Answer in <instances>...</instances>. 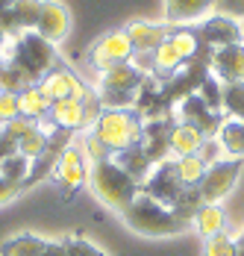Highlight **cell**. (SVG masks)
I'll return each instance as SVG.
<instances>
[{
	"label": "cell",
	"instance_id": "13",
	"mask_svg": "<svg viewBox=\"0 0 244 256\" xmlns=\"http://www.w3.org/2000/svg\"><path fill=\"white\" fill-rule=\"evenodd\" d=\"M209 74L215 80H220V82L244 80V42L209 50Z\"/></svg>",
	"mask_w": 244,
	"mask_h": 256
},
{
	"label": "cell",
	"instance_id": "42",
	"mask_svg": "<svg viewBox=\"0 0 244 256\" xmlns=\"http://www.w3.org/2000/svg\"><path fill=\"white\" fill-rule=\"evenodd\" d=\"M12 154H18V144H15V142H9L6 136H0V165H3Z\"/></svg>",
	"mask_w": 244,
	"mask_h": 256
},
{
	"label": "cell",
	"instance_id": "35",
	"mask_svg": "<svg viewBox=\"0 0 244 256\" xmlns=\"http://www.w3.org/2000/svg\"><path fill=\"white\" fill-rule=\"evenodd\" d=\"M62 244H65L68 256H106V250H100L98 244L86 242L82 236H68V238H62Z\"/></svg>",
	"mask_w": 244,
	"mask_h": 256
},
{
	"label": "cell",
	"instance_id": "23",
	"mask_svg": "<svg viewBox=\"0 0 244 256\" xmlns=\"http://www.w3.org/2000/svg\"><path fill=\"white\" fill-rule=\"evenodd\" d=\"M194 230L203 238H212L218 232H226V212L220 204H203L194 215Z\"/></svg>",
	"mask_w": 244,
	"mask_h": 256
},
{
	"label": "cell",
	"instance_id": "43",
	"mask_svg": "<svg viewBox=\"0 0 244 256\" xmlns=\"http://www.w3.org/2000/svg\"><path fill=\"white\" fill-rule=\"evenodd\" d=\"M42 256H68V250H65V244H62V242H50L48 250H44Z\"/></svg>",
	"mask_w": 244,
	"mask_h": 256
},
{
	"label": "cell",
	"instance_id": "25",
	"mask_svg": "<svg viewBox=\"0 0 244 256\" xmlns=\"http://www.w3.org/2000/svg\"><path fill=\"white\" fill-rule=\"evenodd\" d=\"M36 80L26 74L24 68L15 62V59H3V65H0V92H12V94H21L26 86H32Z\"/></svg>",
	"mask_w": 244,
	"mask_h": 256
},
{
	"label": "cell",
	"instance_id": "9",
	"mask_svg": "<svg viewBox=\"0 0 244 256\" xmlns=\"http://www.w3.org/2000/svg\"><path fill=\"white\" fill-rule=\"evenodd\" d=\"M197 38L206 50H218V48H226V44H242L244 24L232 15H212L197 26Z\"/></svg>",
	"mask_w": 244,
	"mask_h": 256
},
{
	"label": "cell",
	"instance_id": "12",
	"mask_svg": "<svg viewBox=\"0 0 244 256\" xmlns=\"http://www.w3.org/2000/svg\"><path fill=\"white\" fill-rule=\"evenodd\" d=\"M36 32L44 36L50 44L65 42L68 32H71V15H68L65 3H59V0H44V3H42V15H38V24H36Z\"/></svg>",
	"mask_w": 244,
	"mask_h": 256
},
{
	"label": "cell",
	"instance_id": "15",
	"mask_svg": "<svg viewBox=\"0 0 244 256\" xmlns=\"http://www.w3.org/2000/svg\"><path fill=\"white\" fill-rule=\"evenodd\" d=\"M215 9V0H165V24L188 26L206 18Z\"/></svg>",
	"mask_w": 244,
	"mask_h": 256
},
{
	"label": "cell",
	"instance_id": "7",
	"mask_svg": "<svg viewBox=\"0 0 244 256\" xmlns=\"http://www.w3.org/2000/svg\"><path fill=\"white\" fill-rule=\"evenodd\" d=\"M242 177V159H218L206 168V174L200 180L197 192L203 198V204H220Z\"/></svg>",
	"mask_w": 244,
	"mask_h": 256
},
{
	"label": "cell",
	"instance_id": "39",
	"mask_svg": "<svg viewBox=\"0 0 244 256\" xmlns=\"http://www.w3.org/2000/svg\"><path fill=\"white\" fill-rule=\"evenodd\" d=\"M197 156H200V159H203L206 165H212V162H218V159H220V144L215 142V138H206V142L200 144Z\"/></svg>",
	"mask_w": 244,
	"mask_h": 256
},
{
	"label": "cell",
	"instance_id": "14",
	"mask_svg": "<svg viewBox=\"0 0 244 256\" xmlns=\"http://www.w3.org/2000/svg\"><path fill=\"white\" fill-rule=\"evenodd\" d=\"M168 30H171V24H150V21H130L124 26L126 38L132 44V53H153L168 38Z\"/></svg>",
	"mask_w": 244,
	"mask_h": 256
},
{
	"label": "cell",
	"instance_id": "38",
	"mask_svg": "<svg viewBox=\"0 0 244 256\" xmlns=\"http://www.w3.org/2000/svg\"><path fill=\"white\" fill-rule=\"evenodd\" d=\"M18 115H21V109H18V94H12V92H0V127H3L6 121L18 118Z\"/></svg>",
	"mask_w": 244,
	"mask_h": 256
},
{
	"label": "cell",
	"instance_id": "8",
	"mask_svg": "<svg viewBox=\"0 0 244 256\" xmlns=\"http://www.w3.org/2000/svg\"><path fill=\"white\" fill-rule=\"evenodd\" d=\"M130 59H132V44H130L124 30H112V32L100 36L98 44L88 50V65L100 74L121 65V62H130Z\"/></svg>",
	"mask_w": 244,
	"mask_h": 256
},
{
	"label": "cell",
	"instance_id": "24",
	"mask_svg": "<svg viewBox=\"0 0 244 256\" xmlns=\"http://www.w3.org/2000/svg\"><path fill=\"white\" fill-rule=\"evenodd\" d=\"M42 3L44 0H15V9H12V38L30 32L38 24V15H42Z\"/></svg>",
	"mask_w": 244,
	"mask_h": 256
},
{
	"label": "cell",
	"instance_id": "30",
	"mask_svg": "<svg viewBox=\"0 0 244 256\" xmlns=\"http://www.w3.org/2000/svg\"><path fill=\"white\" fill-rule=\"evenodd\" d=\"M220 103H224V112H226V118H244V80L224 82Z\"/></svg>",
	"mask_w": 244,
	"mask_h": 256
},
{
	"label": "cell",
	"instance_id": "18",
	"mask_svg": "<svg viewBox=\"0 0 244 256\" xmlns=\"http://www.w3.org/2000/svg\"><path fill=\"white\" fill-rule=\"evenodd\" d=\"M215 142L220 144V154H226V159L244 162V118H224Z\"/></svg>",
	"mask_w": 244,
	"mask_h": 256
},
{
	"label": "cell",
	"instance_id": "40",
	"mask_svg": "<svg viewBox=\"0 0 244 256\" xmlns=\"http://www.w3.org/2000/svg\"><path fill=\"white\" fill-rule=\"evenodd\" d=\"M21 192H24V188H21V182H12V180H3V177H0V206L9 204V200H15Z\"/></svg>",
	"mask_w": 244,
	"mask_h": 256
},
{
	"label": "cell",
	"instance_id": "34",
	"mask_svg": "<svg viewBox=\"0 0 244 256\" xmlns=\"http://www.w3.org/2000/svg\"><path fill=\"white\" fill-rule=\"evenodd\" d=\"M203 256H238V244H236V238L230 232H218V236L206 238Z\"/></svg>",
	"mask_w": 244,
	"mask_h": 256
},
{
	"label": "cell",
	"instance_id": "3",
	"mask_svg": "<svg viewBox=\"0 0 244 256\" xmlns=\"http://www.w3.org/2000/svg\"><path fill=\"white\" fill-rule=\"evenodd\" d=\"M92 132L109 148V154L115 156L126 148L142 144L144 124H142V115L136 109H103Z\"/></svg>",
	"mask_w": 244,
	"mask_h": 256
},
{
	"label": "cell",
	"instance_id": "11",
	"mask_svg": "<svg viewBox=\"0 0 244 256\" xmlns=\"http://www.w3.org/2000/svg\"><path fill=\"white\" fill-rule=\"evenodd\" d=\"M180 121H186V124L197 127L200 132H203V138H215L218 130H220V124H224L220 112L209 109L197 94H186V98L180 100Z\"/></svg>",
	"mask_w": 244,
	"mask_h": 256
},
{
	"label": "cell",
	"instance_id": "1",
	"mask_svg": "<svg viewBox=\"0 0 244 256\" xmlns=\"http://www.w3.org/2000/svg\"><path fill=\"white\" fill-rule=\"evenodd\" d=\"M88 186L94 192L103 206L124 212L126 206L136 200V194L142 192V186L124 171L115 159H100V162H88Z\"/></svg>",
	"mask_w": 244,
	"mask_h": 256
},
{
	"label": "cell",
	"instance_id": "16",
	"mask_svg": "<svg viewBox=\"0 0 244 256\" xmlns=\"http://www.w3.org/2000/svg\"><path fill=\"white\" fill-rule=\"evenodd\" d=\"M48 121L56 130H86V115H82V100H53L50 103V112H48Z\"/></svg>",
	"mask_w": 244,
	"mask_h": 256
},
{
	"label": "cell",
	"instance_id": "17",
	"mask_svg": "<svg viewBox=\"0 0 244 256\" xmlns=\"http://www.w3.org/2000/svg\"><path fill=\"white\" fill-rule=\"evenodd\" d=\"M50 103H53V100L44 94V88H42L38 82L26 86L24 92L18 94V109H21V115H24V118H30V121H36V124L48 121Z\"/></svg>",
	"mask_w": 244,
	"mask_h": 256
},
{
	"label": "cell",
	"instance_id": "29",
	"mask_svg": "<svg viewBox=\"0 0 244 256\" xmlns=\"http://www.w3.org/2000/svg\"><path fill=\"white\" fill-rule=\"evenodd\" d=\"M48 138H50V127L36 124V127L18 142V154H24L26 159H38V156L44 154V148H48Z\"/></svg>",
	"mask_w": 244,
	"mask_h": 256
},
{
	"label": "cell",
	"instance_id": "4",
	"mask_svg": "<svg viewBox=\"0 0 244 256\" xmlns=\"http://www.w3.org/2000/svg\"><path fill=\"white\" fill-rule=\"evenodd\" d=\"M9 59H15L36 82L44 77L48 71L59 68V50H56V44H50L48 38L38 36L36 30L15 36L12 50H9Z\"/></svg>",
	"mask_w": 244,
	"mask_h": 256
},
{
	"label": "cell",
	"instance_id": "5",
	"mask_svg": "<svg viewBox=\"0 0 244 256\" xmlns=\"http://www.w3.org/2000/svg\"><path fill=\"white\" fill-rule=\"evenodd\" d=\"M50 177L56 182V188L62 192V200H71L74 194L88 182V159H86V150L80 142H71L50 171Z\"/></svg>",
	"mask_w": 244,
	"mask_h": 256
},
{
	"label": "cell",
	"instance_id": "31",
	"mask_svg": "<svg viewBox=\"0 0 244 256\" xmlns=\"http://www.w3.org/2000/svg\"><path fill=\"white\" fill-rule=\"evenodd\" d=\"M203 206V198H200V192L197 188H186L182 194H180V200L171 206V212L180 218V221H194V215H197V209Z\"/></svg>",
	"mask_w": 244,
	"mask_h": 256
},
{
	"label": "cell",
	"instance_id": "2",
	"mask_svg": "<svg viewBox=\"0 0 244 256\" xmlns=\"http://www.w3.org/2000/svg\"><path fill=\"white\" fill-rule=\"evenodd\" d=\"M124 224L132 232H142V236H150V238H165V236H180V232L188 230L186 221H180L168 206L156 204L153 198L147 194H136V200L121 212Z\"/></svg>",
	"mask_w": 244,
	"mask_h": 256
},
{
	"label": "cell",
	"instance_id": "21",
	"mask_svg": "<svg viewBox=\"0 0 244 256\" xmlns=\"http://www.w3.org/2000/svg\"><path fill=\"white\" fill-rule=\"evenodd\" d=\"M48 238H42L36 232H18L0 244V256H42L48 250Z\"/></svg>",
	"mask_w": 244,
	"mask_h": 256
},
{
	"label": "cell",
	"instance_id": "37",
	"mask_svg": "<svg viewBox=\"0 0 244 256\" xmlns=\"http://www.w3.org/2000/svg\"><path fill=\"white\" fill-rule=\"evenodd\" d=\"M32 127H36V121H30V118H24V115H18V118L6 121V124L0 127V136H6L9 142H15V144H18V142H21Z\"/></svg>",
	"mask_w": 244,
	"mask_h": 256
},
{
	"label": "cell",
	"instance_id": "33",
	"mask_svg": "<svg viewBox=\"0 0 244 256\" xmlns=\"http://www.w3.org/2000/svg\"><path fill=\"white\" fill-rule=\"evenodd\" d=\"M0 177L12 180V182H24L30 177V159L24 154H12L3 165H0Z\"/></svg>",
	"mask_w": 244,
	"mask_h": 256
},
{
	"label": "cell",
	"instance_id": "32",
	"mask_svg": "<svg viewBox=\"0 0 244 256\" xmlns=\"http://www.w3.org/2000/svg\"><path fill=\"white\" fill-rule=\"evenodd\" d=\"M194 94H197V98H200L203 103H206L209 109H215V112H224V103H220V94H224V82H220V80H215L212 74H209V77H206L203 82H200V86H197Z\"/></svg>",
	"mask_w": 244,
	"mask_h": 256
},
{
	"label": "cell",
	"instance_id": "36",
	"mask_svg": "<svg viewBox=\"0 0 244 256\" xmlns=\"http://www.w3.org/2000/svg\"><path fill=\"white\" fill-rule=\"evenodd\" d=\"M82 150H86V159L88 162H100V159H112V154H109V148L100 142L98 136L92 132V130H86V136H82Z\"/></svg>",
	"mask_w": 244,
	"mask_h": 256
},
{
	"label": "cell",
	"instance_id": "19",
	"mask_svg": "<svg viewBox=\"0 0 244 256\" xmlns=\"http://www.w3.org/2000/svg\"><path fill=\"white\" fill-rule=\"evenodd\" d=\"M118 165H121L124 171L130 174V177L136 180L138 186L147 180V174L153 171V159L147 156V150L142 148V144H136V148H126V150H121V154H115L112 156Z\"/></svg>",
	"mask_w": 244,
	"mask_h": 256
},
{
	"label": "cell",
	"instance_id": "10",
	"mask_svg": "<svg viewBox=\"0 0 244 256\" xmlns=\"http://www.w3.org/2000/svg\"><path fill=\"white\" fill-rule=\"evenodd\" d=\"M38 86L44 88V94H48L50 100H68V98H74V100H82L92 88L82 82V77L80 74H74L71 68H53V71H48L44 77L38 80Z\"/></svg>",
	"mask_w": 244,
	"mask_h": 256
},
{
	"label": "cell",
	"instance_id": "45",
	"mask_svg": "<svg viewBox=\"0 0 244 256\" xmlns=\"http://www.w3.org/2000/svg\"><path fill=\"white\" fill-rule=\"evenodd\" d=\"M236 244H238V256H244V232L236 238Z\"/></svg>",
	"mask_w": 244,
	"mask_h": 256
},
{
	"label": "cell",
	"instance_id": "20",
	"mask_svg": "<svg viewBox=\"0 0 244 256\" xmlns=\"http://www.w3.org/2000/svg\"><path fill=\"white\" fill-rule=\"evenodd\" d=\"M203 132L186 121H176L171 127V136H168V144H171V154L174 156H188V154H197L200 144H203Z\"/></svg>",
	"mask_w": 244,
	"mask_h": 256
},
{
	"label": "cell",
	"instance_id": "6",
	"mask_svg": "<svg viewBox=\"0 0 244 256\" xmlns=\"http://www.w3.org/2000/svg\"><path fill=\"white\" fill-rule=\"evenodd\" d=\"M182 192H186V186H182L180 171H176V159H162V162H156L153 171L147 174V180L142 182V194L153 198L156 204L168 206V209L180 200Z\"/></svg>",
	"mask_w": 244,
	"mask_h": 256
},
{
	"label": "cell",
	"instance_id": "27",
	"mask_svg": "<svg viewBox=\"0 0 244 256\" xmlns=\"http://www.w3.org/2000/svg\"><path fill=\"white\" fill-rule=\"evenodd\" d=\"M168 42L176 48V53L182 56V62L197 59V53L203 48L200 38H197V30H192V26H171L168 30Z\"/></svg>",
	"mask_w": 244,
	"mask_h": 256
},
{
	"label": "cell",
	"instance_id": "44",
	"mask_svg": "<svg viewBox=\"0 0 244 256\" xmlns=\"http://www.w3.org/2000/svg\"><path fill=\"white\" fill-rule=\"evenodd\" d=\"M9 38H12V36H9L3 26H0V50H6V48H9Z\"/></svg>",
	"mask_w": 244,
	"mask_h": 256
},
{
	"label": "cell",
	"instance_id": "41",
	"mask_svg": "<svg viewBox=\"0 0 244 256\" xmlns=\"http://www.w3.org/2000/svg\"><path fill=\"white\" fill-rule=\"evenodd\" d=\"M12 9H15V0H0V26L12 36Z\"/></svg>",
	"mask_w": 244,
	"mask_h": 256
},
{
	"label": "cell",
	"instance_id": "26",
	"mask_svg": "<svg viewBox=\"0 0 244 256\" xmlns=\"http://www.w3.org/2000/svg\"><path fill=\"white\" fill-rule=\"evenodd\" d=\"M150 56H153V74H156V77H171V74H176L182 65H188V62H182V56L176 53V48H174L168 38L150 53Z\"/></svg>",
	"mask_w": 244,
	"mask_h": 256
},
{
	"label": "cell",
	"instance_id": "28",
	"mask_svg": "<svg viewBox=\"0 0 244 256\" xmlns=\"http://www.w3.org/2000/svg\"><path fill=\"white\" fill-rule=\"evenodd\" d=\"M206 168H209V165H206L197 154L176 156V171H180V180H182L186 188H197L200 180H203V174H206Z\"/></svg>",
	"mask_w": 244,
	"mask_h": 256
},
{
	"label": "cell",
	"instance_id": "22",
	"mask_svg": "<svg viewBox=\"0 0 244 256\" xmlns=\"http://www.w3.org/2000/svg\"><path fill=\"white\" fill-rule=\"evenodd\" d=\"M168 136H171V127H168L165 121H153V124H147L144 132H142V148H144L147 156L153 159V165H156V162H162L165 154L171 150Z\"/></svg>",
	"mask_w": 244,
	"mask_h": 256
},
{
	"label": "cell",
	"instance_id": "46",
	"mask_svg": "<svg viewBox=\"0 0 244 256\" xmlns=\"http://www.w3.org/2000/svg\"><path fill=\"white\" fill-rule=\"evenodd\" d=\"M0 65H3V59H0Z\"/></svg>",
	"mask_w": 244,
	"mask_h": 256
}]
</instances>
